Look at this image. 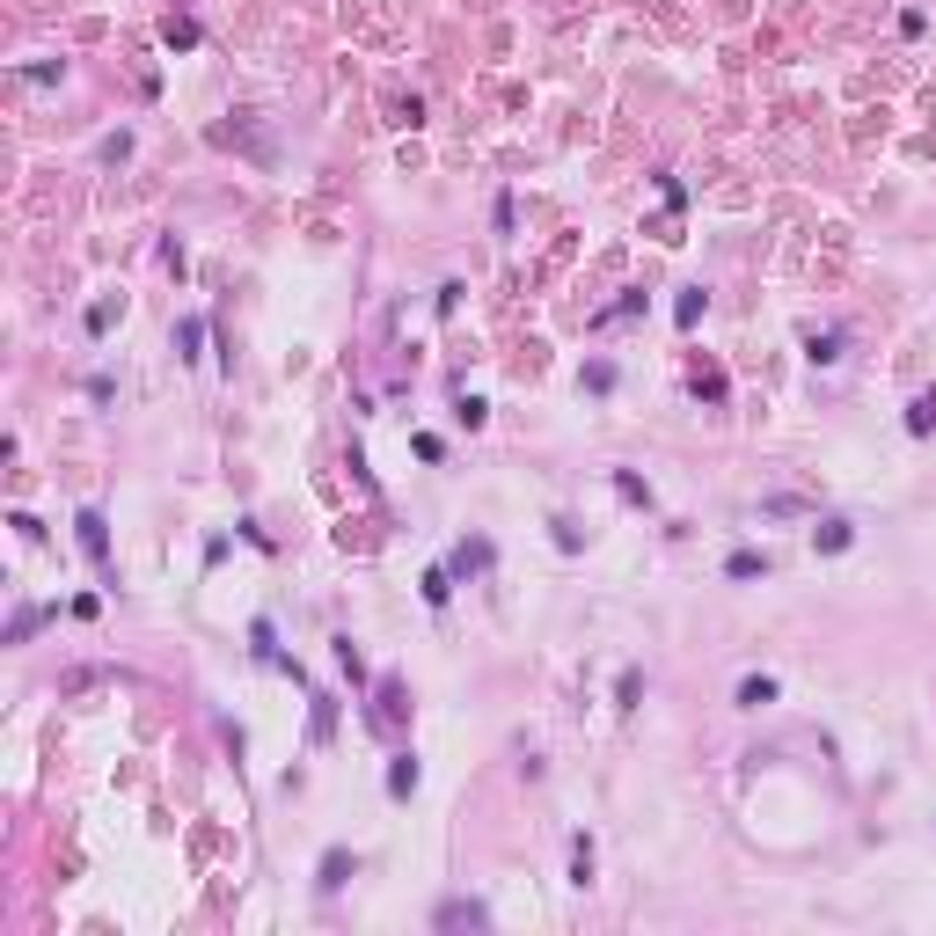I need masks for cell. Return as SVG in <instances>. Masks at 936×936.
Masks as SVG:
<instances>
[{
  "mask_svg": "<svg viewBox=\"0 0 936 936\" xmlns=\"http://www.w3.org/2000/svg\"><path fill=\"white\" fill-rule=\"evenodd\" d=\"M929 424H936V388H929V396H914V403H907V432H914V439H922V432H929Z\"/></svg>",
  "mask_w": 936,
  "mask_h": 936,
  "instance_id": "9c48e42d",
  "label": "cell"
},
{
  "mask_svg": "<svg viewBox=\"0 0 936 936\" xmlns=\"http://www.w3.org/2000/svg\"><path fill=\"white\" fill-rule=\"evenodd\" d=\"M74 534H81V548H88V564L103 571V585H118V578H110V520H103V513L88 505V513L74 520Z\"/></svg>",
  "mask_w": 936,
  "mask_h": 936,
  "instance_id": "6da1fadb",
  "label": "cell"
},
{
  "mask_svg": "<svg viewBox=\"0 0 936 936\" xmlns=\"http://www.w3.org/2000/svg\"><path fill=\"white\" fill-rule=\"evenodd\" d=\"M447 593H454V571H424V600L432 608H447Z\"/></svg>",
  "mask_w": 936,
  "mask_h": 936,
  "instance_id": "ac0fdd59",
  "label": "cell"
},
{
  "mask_svg": "<svg viewBox=\"0 0 936 936\" xmlns=\"http://www.w3.org/2000/svg\"><path fill=\"white\" fill-rule=\"evenodd\" d=\"M673 315H681V329H695V322H702V286H688V293L673 300Z\"/></svg>",
  "mask_w": 936,
  "mask_h": 936,
  "instance_id": "e0dca14e",
  "label": "cell"
},
{
  "mask_svg": "<svg viewBox=\"0 0 936 936\" xmlns=\"http://www.w3.org/2000/svg\"><path fill=\"white\" fill-rule=\"evenodd\" d=\"M110 322H118V300H95V308H88V337H103Z\"/></svg>",
  "mask_w": 936,
  "mask_h": 936,
  "instance_id": "44dd1931",
  "label": "cell"
},
{
  "mask_svg": "<svg viewBox=\"0 0 936 936\" xmlns=\"http://www.w3.org/2000/svg\"><path fill=\"white\" fill-rule=\"evenodd\" d=\"M344 878H352V856H344V849H322V863H315V886H322V893H337Z\"/></svg>",
  "mask_w": 936,
  "mask_h": 936,
  "instance_id": "3957f363",
  "label": "cell"
},
{
  "mask_svg": "<svg viewBox=\"0 0 936 936\" xmlns=\"http://www.w3.org/2000/svg\"><path fill=\"white\" fill-rule=\"evenodd\" d=\"M198 344H205V322H198V315H183V322H176V359H205Z\"/></svg>",
  "mask_w": 936,
  "mask_h": 936,
  "instance_id": "8992f818",
  "label": "cell"
},
{
  "mask_svg": "<svg viewBox=\"0 0 936 936\" xmlns=\"http://www.w3.org/2000/svg\"><path fill=\"white\" fill-rule=\"evenodd\" d=\"M739 702H746V709H761V702H776V681H768V673H753V681H739Z\"/></svg>",
  "mask_w": 936,
  "mask_h": 936,
  "instance_id": "8fae6325",
  "label": "cell"
},
{
  "mask_svg": "<svg viewBox=\"0 0 936 936\" xmlns=\"http://www.w3.org/2000/svg\"><path fill=\"white\" fill-rule=\"evenodd\" d=\"M249 651L263 658V666H286V658H279V644H271V622H249Z\"/></svg>",
  "mask_w": 936,
  "mask_h": 936,
  "instance_id": "30bf717a",
  "label": "cell"
},
{
  "mask_svg": "<svg viewBox=\"0 0 936 936\" xmlns=\"http://www.w3.org/2000/svg\"><path fill=\"white\" fill-rule=\"evenodd\" d=\"M417 790V753H396L388 761V798H410Z\"/></svg>",
  "mask_w": 936,
  "mask_h": 936,
  "instance_id": "277c9868",
  "label": "cell"
},
{
  "mask_svg": "<svg viewBox=\"0 0 936 936\" xmlns=\"http://www.w3.org/2000/svg\"><path fill=\"white\" fill-rule=\"evenodd\" d=\"M571 886H593V842L571 834Z\"/></svg>",
  "mask_w": 936,
  "mask_h": 936,
  "instance_id": "52a82bcc",
  "label": "cell"
},
{
  "mask_svg": "<svg viewBox=\"0 0 936 936\" xmlns=\"http://www.w3.org/2000/svg\"><path fill=\"white\" fill-rule=\"evenodd\" d=\"M432 922H439V929H483V922H490V907H483V900H447Z\"/></svg>",
  "mask_w": 936,
  "mask_h": 936,
  "instance_id": "7a4b0ae2",
  "label": "cell"
},
{
  "mask_svg": "<svg viewBox=\"0 0 936 936\" xmlns=\"http://www.w3.org/2000/svg\"><path fill=\"white\" fill-rule=\"evenodd\" d=\"M615 490H622V498H629V505H651V490H644V483H637L629 468H615Z\"/></svg>",
  "mask_w": 936,
  "mask_h": 936,
  "instance_id": "7402d4cb",
  "label": "cell"
},
{
  "mask_svg": "<svg viewBox=\"0 0 936 936\" xmlns=\"http://www.w3.org/2000/svg\"><path fill=\"white\" fill-rule=\"evenodd\" d=\"M380 725H403V681H380V709H373Z\"/></svg>",
  "mask_w": 936,
  "mask_h": 936,
  "instance_id": "ba28073f",
  "label": "cell"
},
{
  "mask_svg": "<svg viewBox=\"0 0 936 936\" xmlns=\"http://www.w3.org/2000/svg\"><path fill=\"white\" fill-rule=\"evenodd\" d=\"M585 388H593V396H608V388H615V366H608V359H593V366H585Z\"/></svg>",
  "mask_w": 936,
  "mask_h": 936,
  "instance_id": "ffe728a7",
  "label": "cell"
},
{
  "mask_svg": "<svg viewBox=\"0 0 936 936\" xmlns=\"http://www.w3.org/2000/svg\"><path fill=\"white\" fill-rule=\"evenodd\" d=\"M695 396H709V403H725V373H718V366H695Z\"/></svg>",
  "mask_w": 936,
  "mask_h": 936,
  "instance_id": "9a60e30c",
  "label": "cell"
},
{
  "mask_svg": "<svg viewBox=\"0 0 936 936\" xmlns=\"http://www.w3.org/2000/svg\"><path fill=\"white\" fill-rule=\"evenodd\" d=\"M768 571V557H753V548H739V557L725 564V578H761Z\"/></svg>",
  "mask_w": 936,
  "mask_h": 936,
  "instance_id": "5bb4252c",
  "label": "cell"
},
{
  "mask_svg": "<svg viewBox=\"0 0 936 936\" xmlns=\"http://www.w3.org/2000/svg\"><path fill=\"white\" fill-rule=\"evenodd\" d=\"M812 541L827 548V557H834V548H849V520H819V534H812Z\"/></svg>",
  "mask_w": 936,
  "mask_h": 936,
  "instance_id": "4fadbf2b",
  "label": "cell"
},
{
  "mask_svg": "<svg viewBox=\"0 0 936 936\" xmlns=\"http://www.w3.org/2000/svg\"><path fill=\"white\" fill-rule=\"evenodd\" d=\"M454 571H461V578L490 571V541H461V548H454Z\"/></svg>",
  "mask_w": 936,
  "mask_h": 936,
  "instance_id": "5b68a950",
  "label": "cell"
},
{
  "mask_svg": "<svg viewBox=\"0 0 936 936\" xmlns=\"http://www.w3.org/2000/svg\"><path fill=\"white\" fill-rule=\"evenodd\" d=\"M805 352H812L819 366H834V359H842V337H834V329H827V337H805Z\"/></svg>",
  "mask_w": 936,
  "mask_h": 936,
  "instance_id": "d6986e66",
  "label": "cell"
},
{
  "mask_svg": "<svg viewBox=\"0 0 936 936\" xmlns=\"http://www.w3.org/2000/svg\"><path fill=\"white\" fill-rule=\"evenodd\" d=\"M37 622H44V608H15V622H8V644H30V637H37Z\"/></svg>",
  "mask_w": 936,
  "mask_h": 936,
  "instance_id": "7c38bea8",
  "label": "cell"
},
{
  "mask_svg": "<svg viewBox=\"0 0 936 936\" xmlns=\"http://www.w3.org/2000/svg\"><path fill=\"white\" fill-rule=\"evenodd\" d=\"M161 37H169L176 51H191V44H198V22H191V15H169V30H161Z\"/></svg>",
  "mask_w": 936,
  "mask_h": 936,
  "instance_id": "2e32d148",
  "label": "cell"
}]
</instances>
